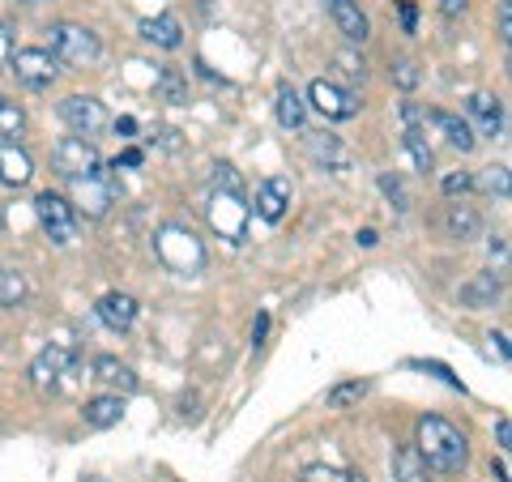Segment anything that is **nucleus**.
<instances>
[{
	"label": "nucleus",
	"mask_w": 512,
	"mask_h": 482,
	"mask_svg": "<svg viewBox=\"0 0 512 482\" xmlns=\"http://www.w3.org/2000/svg\"><path fill=\"white\" fill-rule=\"evenodd\" d=\"M419 457L427 461V470H436V474H457V470H466V461H470V444L466 436L440 419V414H427V419H419Z\"/></svg>",
	"instance_id": "1"
},
{
	"label": "nucleus",
	"mask_w": 512,
	"mask_h": 482,
	"mask_svg": "<svg viewBox=\"0 0 512 482\" xmlns=\"http://www.w3.org/2000/svg\"><path fill=\"white\" fill-rule=\"evenodd\" d=\"M154 252L163 261V269L180 273V278H197L205 269V244L188 227H175V222L154 235Z\"/></svg>",
	"instance_id": "2"
},
{
	"label": "nucleus",
	"mask_w": 512,
	"mask_h": 482,
	"mask_svg": "<svg viewBox=\"0 0 512 482\" xmlns=\"http://www.w3.org/2000/svg\"><path fill=\"white\" fill-rule=\"evenodd\" d=\"M47 52L56 56V64H73V69H86V64L99 60V35L77 22H56L47 26Z\"/></svg>",
	"instance_id": "3"
},
{
	"label": "nucleus",
	"mask_w": 512,
	"mask_h": 482,
	"mask_svg": "<svg viewBox=\"0 0 512 482\" xmlns=\"http://www.w3.org/2000/svg\"><path fill=\"white\" fill-rule=\"evenodd\" d=\"M69 188H73V210H82L86 218H103L111 205H116V175L111 171H94V175H82V180H69Z\"/></svg>",
	"instance_id": "4"
},
{
	"label": "nucleus",
	"mask_w": 512,
	"mask_h": 482,
	"mask_svg": "<svg viewBox=\"0 0 512 482\" xmlns=\"http://www.w3.org/2000/svg\"><path fill=\"white\" fill-rule=\"evenodd\" d=\"M35 218H39V227L47 231V239L52 244H73L77 239V214H73V205L60 197V192H39L35 197Z\"/></svg>",
	"instance_id": "5"
},
{
	"label": "nucleus",
	"mask_w": 512,
	"mask_h": 482,
	"mask_svg": "<svg viewBox=\"0 0 512 482\" xmlns=\"http://www.w3.org/2000/svg\"><path fill=\"white\" fill-rule=\"evenodd\" d=\"M52 167H56V175H64V180H82V175H94L103 167V158L86 137H64L52 150Z\"/></svg>",
	"instance_id": "6"
},
{
	"label": "nucleus",
	"mask_w": 512,
	"mask_h": 482,
	"mask_svg": "<svg viewBox=\"0 0 512 482\" xmlns=\"http://www.w3.org/2000/svg\"><path fill=\"white\" fill-rule=\"evenodd\" d=\"M210 227L231 239V244H239L244 239V227H248V205H244V192H218L210 197Z\"/></svg>",
	"instance_id": "7"
},
{
	"label": "nucleus",
	"mask_w": 512,
	"mask_h": 482,
	"mask_svg": "<svg viewBox=\"0 0 512 482\" xmlns=\"http://www.w3.org/2000/svg\"><path fill=\"white\" fill-rule=\"evenodd\" d=\"M9 69H13V77H18L22 86H30V90H47L56 82V56L52 52H43V47H22V52H13L9 56Z\"/></svg>",
	"instance_id": "8"
},
{
	"label": "nucleus",
	"mask_w": 512,
	"mask_h": 482,
	"mask_svg": "<svg viewBox=\"0 0 512 482\" xmlns=\"http://www.w3.org/2000/svg\"><path fill=\"white\" fill-rule=\"evenodd\" d=\"M60 120L73 128L77 137H99L107 128V107L94 99V94H69L60 103Z\"/></svg>",
	"instance_id": "9"
},
{
	"label": "nucleus",
	"mask_w": 512,
	"mask_h": 482,
	"mask_svg": "<svg viewBox=\"0 0 512 482\" xmlns=\"http://www.w3.org/2000/svg\"><path fill=\"white\" fill-rule=\"evenodd\" d=\"M308 103L320 111L325 120H350V116H359V99L350 90H342L338 82H312L308 86Z\"/></svg>",
	"instance_id": "10"
},
{
	"label": "nucleus",
	"mask_w": 512,
	"mask_h": 482,
	"mask_svg": "<svg viewBox=\"0 0 512 482\" xmlns=\"http://www.w3.org/2000/svg\"><path fill=\"white\" fill-rule=\"evenodd\" d=\"M466 116L478 137H500L504 133V103L495 94H470L466 99Z\"/></svg>",
	"instance_id": "11"
},
{
	"label": "nucleus",
	"mask_w": 512,
	"mask_h": 482,
	"mask_svg": "<svg viewBox=\"0 0 512 482\" xmlns=\"http://www.w3.org/2000/svg\"><path fill=\"white\" fill-rule=\"evenodd\" d=\"M73 367V350L69 346H47L35 355V363H30V380H35V389H56L60 376Z\"/></svg>",
	"instance_id": "12"
},
{
	"label": "nucleus",
	"mask_w": 512,
	"mask_h": 482,
	"mask_svg": "<svg viewBox=\"0 0 512 482\" xmlns=\"http://www.w3.org/2000/svg\"><path fill=\"white\" fill-rule=\"evenodd\" d=\"M286 205H291V180H286V175H269V180L256 188V218L282 222Z\"/></svg>",
	"instance_id": "13"
},
{
	"label": "nucleus",
	"mask_w": 512,
	"mask_h": 482,
	"mask_svg": "<svg viewBox=\"0 0 512 482\" xmlns=\"http://www.w3.org/2000/svg\"><path fill=\"white\" fill-rule=\"evenodd\" d=\"M325 9H329L333 26H338L350 43H363L372 35V22H367V13L359 9V0H325Z\"/></svg>",
	"instance_id": "14"
},
{
	"label": "nucleus",
	"mask_w": 512,
	"mask_h": 482,
	"mask_svg": "<svg viewBox=\"0 0 512 482\" xmlns=\"http://www.w3.org/2000/svg\"><path fill=\"white\" fill-rule=\"evenodd\" d=\"M30 175H35L30 154L18 146V141H0V180H5L9 188H26Z\"/></svg>",
	"instance_id": "15"
},
{
	"label": "nucleus",
	"mask_w": 512,
	"mask_h": 482,
	"mask_svg": "<svg viewBox=\"0 0 512 482\" xmlns=\"http://www.w3.org/2000/svg\"><path fill=\"white\" fill-rule=\"evenodd\" d=\"M99 320L107 329H116V333H124V329H133V320H137V299L133 295H124V291H111V295H103L99 299Z\"/></svg>",
	"instance_id": "16"
},
{
	"label": "nucleus",
	"mask_w": 512,
	"mask_h": 482,
	"mask_svg": "<svg viewBox=\"0 0 512 482\" xmlns=\"http://www.w3.org/2000/svg\"><path fill=\"white\" fill-rule=\"evenodd\" d=\"M504 295V273H478L474 282L461 286V308H495Z\"/></svg>",
	"instance_id": "17"
},
{
	"label": "nucleus",
	"mask_w": 512,
	"mask_h": 482,
	"mask_svg": "<svg viewBox=\"0 0 512 482\" xmlns=\"http://www.w3.org/2000/svg\"><path fill=\"white\" fill-rule=\"evenodd\" d=\"M82 419H86V427H94V431L116 427V423L124 419V397H120V393L90 397V401H86V410H82Z\"/></svg>",
	"instance_id": "18"
},
{
	"label": "nucleus",
	"mask_w": 512,
	"mask_h": 482,
	"mask_svg": "<svg viewBox=\"0 0 512 482\" xmlns=\"http://www.w3.org/2000/svg\"><path fill=\"white\" fill-rule=\"evenodd\" d=\"M308 154L325 171H346L350 167V154H346V146L333 133H308Z\"/></svg>",
	"instance_id": "19"
},
{
	"label": "nucleus",
	"mask_w": 512,
	"mask_h": 482,
	"mask_svg": "<svg viewBox=\"0 0 512 482\" xmlns=\"http://www.w3.org/2000/svg\"><path fill=\"white\" fill-rule=\"evenodd\" d=\"M94 380L107 384V389H116V393H137L133 367H124L120 359H111V355H99V359H94Z\"/></svg>",
	"instance_id": "20"
},
{
	"label": "nucleus",
	"mask_w": 512,
	"mask_h": 482,
	"mask_svg": "<svg viewBox=\"0 0 512 482\" xmlns=\"http://www.w3.org/2000/svg\"><path fill=\"white\" fill-rule=\"evenodd\" d=\"M141 39L154 43V47H163V52H175V47L184 43V30H180V22H175L171 13H163V18H146V22H141Z\"/></svg>",
	"instance_id": "21"
},
{
	"label": "nucleus",
	"mask_w": 512,
	"mask_h": 482,
	"mask_svg": "<svg viewBox=\"0 0 512 482\" xmlns=\"http://www.w3.org/2000/svg\"><path fill=\"white\" fill-rule=\"evenodd\" d=\"M444 227H448V235L453 239H474L478 231H483V218H478V210L474 205H466V201H457V205H448V214H444Z\"/></svg>",
	"instance_id": "22"
},
{
	"label": "nucleus",
	"mask_w": 512,
	"mask_h": 482,
	"mask_svg": "<svg viewBox=\"0 0 512 482\" xmlns=\"http://www.w3.org/2000/svg\"><path fill=\"white\" fill-rule=\"evenodd\" d=\"M431 120H436V128H440V133L448 137V146H453V150H461V154H470V150L478 146L474 128H470L466 120H461V116H453V111H436V116H431Z\"/></svg>",
	"instance_id": "23"
},
{
	"label": "nucleus",
	"mask_w": 512,
	"mask_h": 482,
	"mask_svg": "<svg viewBox=\"0 0 512 482\" xmlns=\"http://www.w3.org/2000/svg\"><path fill=\"white\" fill-rule=\"evenodd\" d=\"M303 120H308V103L299 99V90L278 86V124L291 128V133H303Z\"/></svg>",
	"instance_id": "24"
},
{
	"label": "nucleus",
	"mask_w": 512,
	"mask_h": 482,
	"mask_svg": "<svg viewBox=\"0 0 512 482\" xmlns=\"http://www.w3.org/2000/svg\"><path fill=\"white\" fill-rule=\"evenodd\" d=\"M393 474H397V482H431L427 461L419 457V448L414 444H406V448H397L393 453Z\"/></svg>",
	"instance_id": "25"
},
{
	"label": "nucleus",
	"mask_w": 512,
	"mask_h": 482,
	"mask_svg": "<svg viewBox=\"0 0 512 482\" xmlns=\"http://www.w3.org/2000/svg\"><path fill=\"white\" fill-rule=\"evenodd\" d=\"M154 94L163 103H171V107H184L188 103V77L180 69H163L158 73V82H154Z\"/></svg>",
	"instance_id": "26"
},
{
	"label": "nucleus",
	"mask_w": 512,
	"mask_h": 482,
	"mask_svg": "<svg viewBox=\"0 0 512 482\" xmlns=\"http://www.w3.org/2000/svg\"><path fill=\"white\" fill-rule=\"evenodd\" d=\"M402 141H406V150H410V158H414V167H419V171H436V154H431V146H427L423 124H406Z\"/></svg>",
	"instance_id": "27"
},
{
	"label": "nucleus",
	"mask_w": 512,
	"mask_h": 482,
	"mask_svg": "<svg viewBox=\"0 0 512 482\" xmlns=\"http://www.w3.org/2000/svg\"><path fill=\"white\" fill-rule=\"evenodd\" d=\"M30 295V286L18 269H0V308H22Z\"/></svg>",
	"instance_id": "28"
},
{
	"label": "nucleus",
	"mask_w": 512,
	"mask_h": 482,
	"mask_svg": "<svg viewBox=\"0 0 512 482\" xmlns=\"http://www.w3.org/2000/svg\"><path fill=\"white\" fill-rule=\"evenodd\" d=\"M367 397V380H346V384H333L329 389V410H346L355 401Z\"/></svg>",
	"instance_id": "29"
},
{
	"label": "nucleus",
	"mask_w": 512,
	"mask_h": 482,
	"mask_svg": "<svg viewBox=\"0 0 512 482\" xmlns=\"http://www.w3.org/2000/svg\"><path fill=\"white\" fill-rule=\"evenodd\" d=\"M22 128H26L22 107L9 103V99H0V137H22Z\"/></svg>",
	"instance_id": "30"
},
{
	"label": "nucleus",
	"mask_w": 512,
	"mask_h": 482,
	"mask_svg": "<svg viewBox=\"0 0 512 482\" xmlns=\"http://www.w3.org/2000/svg\"><path fill=\"white\" fill-rule=\"evenodd\" d=\"M380 192L393 201V210H397V214H406V210H410V192H406V184L397 180V175L384 171V175H380Z\"/></svg>",
	"instance_id": "31"
},
{
	"label": "nucleus",
	"mask_w": 512,
	"mask_h": 482,
	"mask_svg": "<svg viewBox=\"0 0 512 482\" xmlns=\"http://www.w3.org/2000/svg\"><path fill=\"white\" fill-rule=\"evenodd\" d=\"M478 188L483 192H491V197H500V201H508V167H487L483 171V180H478Z\"/></svg>",
	"instance_id": "32"
},
{
	"label": "nucleus",
	"mask_w": 512,
	"mask_h": 482,
	"mask_svg": "<svg viewBox=\"0 0 512 482\" xmlns=\"http://www.w3.org/2000/svg\"><path fill=\"white\" fill-rule=\"evenodd\" d=\"M333 64H338V73L346 77V82H363V77H367L363 60H359V56H350V52H338V60H333Z\"/></svg>",
	"instance_id": "33"
},
{
	"label": "nucleus",
	"mask_w": 512,
	"mask_h": 482,
	"mask_svg": "<svg viewBox=\"0 0 512 482\" xmlns=\"http://www.w3.org/2000/svg\"><path fill=\"white\" fill-rule=\"evenodd\" d=\"M470 188H474V175H466V171L444 175V197H466Z\"/></svg>",
	"instance_id": "34"
},
{
	"label": "nucleus",
	"mask_w": 512,
	"mask_h": 482,
	"mask_svg": "<svg viewBox=\"0 0 512 482\" xmlns=\"http://www.w3.org/2000/svg\"><path fill=\"white\" fill-rule=\"evenodd\" d=\"M299 482H346V474H342V470H333V465H308Z\"/></svg>",
	"instance_id": "35"
},
{
	"label": "nucleus",
	"mask_w": 512,
	"mask_h": 482,
	"mask_svg": "<svg viewBox=\"0 0 512 482\" xmlns=\"http://www.w3.org/2000/svg\"><path fill=\"white\" fill-rule=\"evenodd\" d=\"M214 188L218 192H244V184H239V175H235V167H214Z\"/></svg>",
	"instance_id": "36"
},
{
	"label": "nucleus",
	"mask_w": 512,
	"mask_h": 482,
	"mask_svg": "<svg viewBox=\"0 0 512 482\" xmlns=\"http://www.w3.org/2000/svg\"><path fill=\"white\" fill-rule=\"evenodd\" d=\"M393 82L402 86V90H414V86H419V69H414L410 60H397L393 64Z\"/></svg>",
	"instance_id": "37"
},
{
	"label": "nucleus",
	"mask_w": 512,
	"mask_h": 482,
	"mask_svg": "<svg viewBox=\"0 0 512 482\" xmlns=\"http://www.w3.org/2000/svg\"><path fill=\"white\" fill-rule=\"evenodd\" d=\"M397 18H402L406 35H414V26H419V9H414V0H397Z\"/></svg>",
	"instance_id": "38"
},
{
	"label": "nucleus",
	"mask_w": 512,
	"mask_h": 482,
	"mask_svg": "<svg viewBox=\"0 0 512 482\" xmlns=\"http://www.w3.org/2000/svg\"><path fill=\"white\" fill-rule=\"evenodd\" d=\"M500 39L512 43V5L508 0H500Z\"/></svg>",
	"instance_id": "39"
},
{
	"label": "nucleus",
	"mask_w": 512,
	"mask_h": 482,
	"mask_svg": "<svg viewBox=\"0 0 512 482\" xmlns=\"http://www.w3.org/2000/svg\"><path fill=\"white\" fill-rule=\"evenodd\" d=\"M466 9H470V0H440V13H444V18H461Z\"/></svg>",
	"instance_id": "40"
},
{
	"label": "nucleus",
	"mask_w": 512,
	"mask_h": 482,
	"mask_svg": "<svg viewBox=\"0 0 512 482\" xmlns=\"http://www.w3.org/2000/svg\"><path fill=\"white\" fill-rule=\"evenodd\" d=\"M141 163H146V154H141V150H133V146H128V150L116 158V167H141Z\"/></svg>",
	"instance_id": "41"
},
{
	"label": "nucleus",
	"mask_w": 512,
	"mask_h": 482,
	"mask_svg": "<svg viewBox=\"0 0 512 482\" xmlns=\"http://www.w3.org/2000/svg\"><path fill=\"white\" fill-rule=\"evenodd\" d=\"M487 252H491V261H500V265H504V256H508V244H504V235H495L491 244H487Z\"/></svg>",
	"instance_id": "42"
},
{
	"label": "nucleus",
	"mask_w": 512,
	"mask_h": 482,
	"mask_svg": "<svg viewBox=\"0 0 512 482\" xmlns=\"http://www.w3.org/2000/svg\"><path fill=\"white\" fill-rule=\"evenodd\" d=\"M269 333V316H256V329H252V346H261Z\"/></svg>",
	"instance_id": "43"
},
{
	"label": "nucleus",
	"mask_w": 512,
	"mask_h": 482,
	"mask_svg": "<svg viewBox=\"0 0 512 482\" xmlns=\"http://www.w3.org/2000/svg\"><path fill=\"white\" fill-rule=\"evenodd\" d=\"M495 440H500V448H508V440H512V423L508 419L495 423Z\"/></svg>",
	"instance_id": "44"
},
{
	"label": "nucleus",
	"mask_w": 512,
	"mask_h": 482,
	"mask_svg": "<svg viewBox=\"0 0 512 482\" xmlns=\"http://www.w3.org/2000/svg\"><path fill=\"white\" fill-rule=\"evenodd\" d=\"M116 133H124V137H133V133H137V120H133V116H124V120H116Z\"/></svg>",
	"instance_id": "45"
},
{
	"label": "nucleus",
	"mask_w": 512,
	"mask_h": 482,
	"mask_svg": "<svg viewBox=\"0 0 512 482\" xmlns=\"http://www.w3.org/2000/svg\"><path fill=\"white\" fill-rule=\"evenodd\" d=\"M163 146L167 150H180V133H175V128H163Z\"/></svg>",
	"instance_id": "46"
},
{
	"label": "nucleus",
	"mask_w": 512,
	"mask_h": 482,
	"mask_svg": "<svg viewBox=\"0 0 512 482\" xmlns=\"http://www.w3.org/2000/svg\"><path fill=\"white\" fill-rule=\"evenodd\" d=\"M491 470H495V478H500V482H512V474H508V461H504V457H500V461H495V465H491Z\"/></svg>",
	"instance_id": "47"
},
{
	"label": "nucleus",
	"mask_w": 512,
	"mask_h": 482,
	"mask_svg": "<svg viewBox=\"0 0 512 482\" xmlns=\"http://www.w3.org/2000/svg\"><path fill=\"white\" fill-rule=\"evenodd\" d=\"M359 244H363V248H376L380 235H376V231H359Z\"/></svg>",
	"instance_id": "48"
},
{
	"label": "nucleus",
	"mask_w": 512,
	"mask_h": 482,
	"mask_svg": "<svg viewBox=\"0 0 512 482\" xmlns=\"http://www.w3.org/2000/svg\"><path fill=\"white\" fill-rule=\"evenodd\" d=\"M5 56H9V35L0 30V60H5Z\"/></svg>",
	"instance_id": "49"
},
{
	"label": "nucleus",
	"mask_w": 512,
	"mask_h": 482,
	"mask_svg": "<svg viewBox=\"0 0 512 482\" xmlns=\"http://www.w3.org/2000/svg\"><path fill=\"white\" fill-rule=\"evenodd\" d=\"M346 482H367V478L363 474H346Z\"/></svg>",
	"instance_id": "50"
},
{
	"label": "nucleus",
	"mask_w": 512,
	"mask_h": 482,
	"mask_svg": "<svg viewBox=\"0 0 512 482\" xmlns=\"http://www.w3.org/2000/svg\"><path fill=\"white\" fill-rule=\"evenodd\" d=\"M0 231H5V205H0Z\"/></svg>",
	"instance_id": "51"
}]
</instances>
